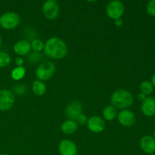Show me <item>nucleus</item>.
<instances>
[{
  "label": "nucleus",
  "mask_w": 155,
  "mask_h": 155,
  "mask_svg": "<svg viewBox=\"0 0 155 155\" xmlns=\"http://www.w3.org/2000/svg\"><path fill=\"white\" fill-rule=\"evenodd\" d=\"M44 52L51 58H63L68 54V46L60 38H50L44 45Z\"/></svg>",
  "instance_id": "nucleus-1"
},
{
  "label": "nucleus",
  "mask_w": 155,
  "mask_h": 155,
  "mask_svg": "<svg viewBox=\"0 0 155 155\" xmlns=\"http://www.w3.org/2000/svg\"><path fill=\"white\" fill-rule=\"evenodd\" d=\"M110 101L115 108L125 110L133 104L134 98L130 91L120 89L115 91L110 97Z\"/></svg>",
  "instance_id": "nucleus-2"
},
{
  "label": "nucleus",
  "mask_w": 155,
  "mask_h": 155,
  "mask_svg": "<svg viewBox=\"0 0 155 155\" xmlns=\"http://www.w3.org/2000/svg\"><path fill=\"white\" fill-rule=\"evenodd\" d=\"M54 71H55V67L54 64L51 61H45L41 62L38 66L36 71V77L40 81H46L52 77Z\"/></svg>",
  "instance_id": "nucleus-3"
},
{
  "label": "nucleus",
  "mask_w": 155,
  "mask_h": 155,
  "mask_svg": "<svg viewBox=\"0 0 155 155\" xmlns=\"http://www.w3.org/2000/svg\"><path fill=\"white\" fill-rule=\"evenodd\" d=\"M20 24V17L15 12H8L0 17V25L5 30H12Z\"/></svg>",
  "instance_id": "nucleus-4"
},
{
  "label": "nucleus",
  "mask_w": 155,
  "mask_h": 155,
  "mask_svg": "<svg viewBox=\"0 0 155 155\" xmlns=\"http://www.w3.org/2000/svg\"><path fill=\"white\" fill-rule=\"evenodd\" d=\"M107 15L110 19L117 20L120 19L124 15V5L120 1L114 0L110 2L106 8Z\"/></svg>",
  "instance_id": "nucleus-5"
},
{
  "label": "nucleus",
  "mask_w": 155,
  "mask_h": 155,
  "mask_svg": "<svg viewBox=\"0 0 155 155\" xmlns=\"http://www.w3.org/2000/svg\"><path fill=\"white\" fill-rule=\"evenodd\" d=\"M42 12L48 20H54L59 15V5L54 0H48L42 5Z\"/></svg>",
  "instance_id": "nucleus-6"
},
{
  "label": "nucleus",
  "mask_w": 155,
  "mask_h": 155,
  "mask_svg": "<svg viewBox=\"0 0 155 155\" xmlns=\"http://www.w3.org/2000/svg\"><path fill=\"white\" fill-rule=\"evenodd\" d=\"M82 111H83V106L80 101L77 100H74L68 103L65 109L66 116L69 118V120H76L77 118L80 114H82Z\"/></svg>",
  "instance_id": "nucleus-7"
},
{
  "label": "nucleus",
  "mask_w": 155,
  "mask_h": 155,
  "mask_svg": "<svg viewBox=\"0 0 155 155\" xmlns=\"http://www.w3.org/2000/svg\"><path fill=\"white\" fill-rule=\"evenodd\" d=\"M15 103L14 94L8 89L0 90V110H9Z\"/></svg>",
  "instance_id": "nucleus-8"
},
{
  "label": "nucleus",
  "mask_w": 155,
  "mask_h": 155,
  "mask_svg": "<svg viewBox=\"0 0 155 155\" xmlns=\"http://www.w3.org/2000/svg\"><path fill=\"white\" fill-rule=\"evenodd\" d=\"M117 120L121 125L130 127L134 125L136 122V117L133 112L130 110H122L117 114Z\"/></svg>",
  "instance_id": "nucleus-9"
},
{
  "label": "nucleus",
  "mask_w": 155,
  "mask_h": 155,
  "mask_svg": "<svg viewBox=\"0 0 155 155\" xmlns=\"http://www.w3.org/2000/svg\"><path fill=\"white\" fill-rule=\"evenodd\" d=\"M87 127L92 133H100L105 129V123L100 117L93 116L88 119Z\"/></svg>",
  "instance_id": "nucleus-10"
},
{
  "label": "nucleus",
  "mask_w": 155,
  "mask_h": 155,
  "mask_svg": "<svg viewBox=\"0 0 155 155\" xmlns=\"http://www.w3.org/2000/svg\"><path fill=\"white\" fill-rule=\"evenodd\" d=\"M61 155H77V148L76 144L69 139H64L60 142L58 146Z\"/></svg>",
  "instance_id": "nucleus-11"
},
{
  "label": "nucleus",
  "mask_w": 155,
  "mask_h": 155,
  "mask_svg": "<svg viewBox=\"0 0 155 155\" xmlns=\"http://www.w3.org/2000/svg\"><path fill=\"white\" fill-rule=\"evenodd\" d=\"M141 148L144 152L152 154L155 152V139L153 136H144L140 141Z\"/></svg>",
  "instance_id": "nucleus-12"
},
{
  "label": "nucleus",
  "mask_w": 155,
  "mask_h": 155,
  "mask_svg": "<svg viewBox=\"0 0 155 155\" xmlns=\"http://www.w3.org/2000/svg\"><path fill=\"white\" fill-rule=\"evenodd\" d=\"M141 110L145 116L151 117L155 115V98L147 97L146 99L142 103Z\"/></svg>",
  "instance_id": "nucleus-13"
},
{
  "label": "nucleus",
  "mask_w": 155,
  "mask_h": 155,
  "mask_svg": "<svg viewBox=\"0 0 155 155\" xmlns=\"http://www.w3.org/2000/svg\"><path fill=\"white\" fill-rule=\"evenodd\" d=\"M31 50L30 42L27 40H20L17 42L14 45V51L19 57L28 54Z\"/></svg>",
  "instance_id": "nucleus-14"
},
{
  "label": "nucleus",
  "mask_w": 155,
  "mask_h": 155,
  "mask_svg": "<svg viewBox=\"0 0 155 155\" xmlns=\"http://www.w3.org/2000/svg\"><path fill=\"white\" fill-rule=\"evenodd\" d=\"M61 131L63 132L64 134L71 135L75 133L78 129V124L76 120H68L64 121L63 124H61Z\"/></svg>",
  "instance_id": "nucleus-15"
},
{
  "label": "nucleus",
  "mask_w": 155,
  "mask_h": 155,
  "mask_svg": "<svg viewBox=\"0 0 155 155\" xmlns=\"http://www.w3.org/2000/svg\"><path fill=\"white\" fill-rule=\"evenodd\" d=\"M103 117L107 121H111L117 117V109L113 105H107L103 110Z\"/></svg>",
  "instance_id": "nucleus-16"
},
{
  "label": "nucleus",
  "mask_w": 155,
  "mask_h": 155,
  "mask_svg": "<svg viewBox=\"0 0 155 155\" xmlns=\"http://www.w3.org/2000/svg\"><path fill=\"white\" fill-rule=\"evenodd\" d=\"M32 90L35 95L41 96V95H44L46 92V86L42 81H40L39 80H35L33 83Z\"/></svg>",
  "instance_id": "nucleus-17"
},
{
  "label": "nucleus",
  "mask_w": 155,
  "mask_h": 155,
  "mask_svg": "<svg viewBox=\"0 0 155 155\" xmlns=\"http://www.w3.org/2000/svg\"><path fill=\"white\" fill-rule=\"evenodd\" d=\"M26 74V70L25 68H23V67H17L16 68L13 70L12 71V79L15 80H21V79H23L24 77Z\"/></svg>",
  "instance_id": "nucleus-18"
},
{
  "label": "nucleus",
  "mask_w": 155,
  "mask_h": 155,
  "mask_svg": "<svg viewBox=\"0 0 155 155\" xmlns=\"http://www.w3.org/2000/svg\"><path fill=\"white\" fill-rule=\"evenodd\" d=\"M140 89L142 93L145 94V95H150L154 91V86H153L152 83L148 80H144L142 82L140 85Z\"/></svg>",
  "instance_id": "nucleus-19"
},
{
  "label": "nucleus",
  "mask_w": 155,
  "mask_h": 155,
  "mask_svg": "<svg viewBox=\"0 0 155 155\" xmlns=\"http://www.w3.org/2000/svg\"><path fill=\"white\" fill-rule=\"evenodd\" d=\"M12 61L10 55L4 51H0V68H4L8 66Z\"/></svg>",
  "instance_id": "nucleus-20"
},
{
  "label": "nucleus",
  "mask_w": 155,
  "mask_h": 155,
  "mask_svg": "<svg viewBox=\"0 0 155 155\" xmlns=\"http://www.w3.org/2000/svg\"><path fill=\"white\" fill-rule=\"evenodd\" d=\"M42 58H43V57L40 52H35V51L30 53L27 57L28 61L31 64H37L39 62H42Z\"/></svg>",
  "instance_id": "nucleus-21"
},
{
  "label": "nucleus",
  "mask_w": 155,
  "mask_h": 155,
  "mask_svg": "<svg viewBox=\"0 0 155 155\" xmlns=\"http://www.w3.org/2000/svg\"><path fill=\"white\" fill-rule=\"evenodd\" d=\"M31 49H33L35 52H40L42 50L44 49V44L42 41L39 39H35L30 43Z\"/></svg>",
  "instance_id": "nucleus-22"
},
{
  "label": "nucleus",
  "mask_w": 155,
  "mask_h": 155,
  "mask_svg": "<svg viewBox=\"0 0 155 155\" xmlns=\"http://www.w3.org/2000/svg\"><path fill=\"white\" fill-rule=\"evenodd\" d=\"M13 91L15 93L18 94V95H22L26 93V92H27V88L23 84H17L14 86Z\"/></svg>",
  "instance_id": "nucleus-23"
},
{
  "label": "nucleus",
  "mask_w": 155,
  "mask_h": 155,
  "mask_svg": "<svg viewBox=\"0 0 155 155\" xmlns=\"http://www.w3.org/2000/svg\"><path fill=\"white\" fill-rule=\"evenodd\" d=\"M146 10L148 15L151 16H155V0H151L148 3Z\"/></svg>",
  "instance_id": "nucleus-24"
},
{
  "label": "nucleus",
  "mask_w": 155,
  "mask_h": 155,
  "mask_svg": "<svg viewBox=\"0 0 155 155\" xmlns=\"http://www.w3.org/2000/svg\"><path fill=\"white\" fill-rule=\"evenodd\" d=\"M77 120V124H80V125H85V124H87L88 118L86 115H84L82 114H80V116L77 118V120Z\"/></svg>",
  "instance_id": "nucleus-25"
},
{
  "label": "nucleus",
  "mask_w": 155,
  "mask_h": 155,
  "mask_svg": "<svg viewBox=\"0 0 155 155\" xmlns=\"http://www.w3.org/2000/svg\"><path fill=\"white\" fill-rule=\"evenodd\" d=\"M15 64H16L18 67H22V64H24V60H23L22 58L17 57L16 58H15Z\"/></svg>",
  "instance_id": "nucleus-26"
},
{
  "label": "nucleus",
  "mask_w": 155,
  "mask_h": 155,
  "mask_svg": "<svg viewBox=\"0 0 155 155\" xmlns=\"http://www.w3.org/2000/svg\"><path fill=\"white\" fill-rule=\"evenodd\" d=\"M137 97H138V99H139L140 101H142V102H143V101L147 98V95H145V94L142 93V92H140V93L137 95Z\"/></svg>",
  "instance_id": "nucleus-27"
},
{
  "label": "nucleus",
  "mask_w": 155,
  "mask_h": 155,
  "mask_svg": "<svg viewBox=\"0 0 155 155\" xmlns=\"http://www.w3.org/2000/svg\"><path fill=\"white\" fill-rule=\"evenodd\" d=\"M114 24L117 27H121L123 25V21L121 20V18L120 19H117L114 21Z\"/></svg>",
  "instance_id": "nucleus-28"
},
{
  "label": "nucleus",
  "mask_w": 155,
  "mask_h": 155,
  "mask_svg": "<svg viewBox=\"0 0 155 155\" xmlns=\"http://www.w3.org/2000/svg\"><path fill=\"white\" fill-rule=\"evenodd\" d=\"M151 83H152L153 86L155 87V73L154 74H153L152 77H151Z\"/></svg>",
  "instance_id": "nucleus-29"
},
{
  "label": "nucleus",
  "mask_w": 155,
  "mask_h": 155,
  "mask_svg": "<svg viewBox=\"0 0 155 155\" xmlns=\"http://www.w3.org/2000/svg\"><path fill=\"white\" fill-rule=\"evenodd\" d=\"M1 45H2V37L1 36H0V47H1Z\"/></svg>",
  "instance_id": "nucleus-30"
},
{
  "label": "nucleus",
  "mask_w": 155,
  "mask_h": 155,
  "mask_svg": "<svg viewBox=\"0 0 155 155\" xmlns=\"http://www.w3.org/2000/svg\"><path fill=\"white\" fill-rule=\"evenodd\" d=\"M153 135H154V136H153V137H154V139H155V130H154V133H153Z\"/></svg>",
  "instance_id": "nucleus-31"
},
{
  "label": "nucleus",
  "mask_w": 155,
  "mask_h": 155,
  "mask_svg": "<svg viewBox=\"0 0 155 155\" xmlns=\"http://www.w3.org/2000/svg\"><path fill=\"white\" fill-rule=\"evenodd\" d=\"M0 155H9V154H0Z\"/></svg>",
  "instance_id": "nucleus-32"
}]
</instances>
